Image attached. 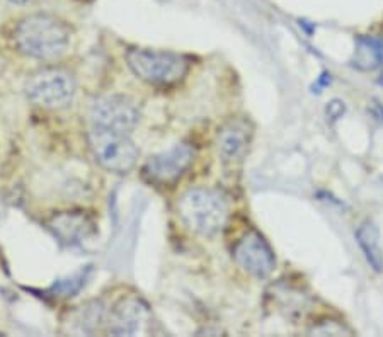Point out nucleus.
I'll list each match as a JSON object with an SVG mask.
<instances>
[{
  "mask_svg": "<svg viewBox=\"0 0 383 337\" xmlns=\"http://www.w3.org/2000/svg\"><path fill=\"white\" fill-rule=\"evenodd\" d=\"M181 220L189 230L201 237H215L222 232L229 218V203L218 191L193 187L178 203Z\"/></svg>",
  "mask_w": 383,
  "mask_h": 337,
  "instance_id": "f03ea898",
  "label": "nucleus"
},
{
  "mask_svg": "<svg viewBox=\"0 0 383 337\" xmlns=\"http://www.w3.org/2000/svg\"><path fill=\"white\" fill-rule=\"evenodd\" d=\"M249 143H251V130L245 121H230L218 131V155L225 164H233L244 159Z\"/></svg>",
  "mask_w": 383,
  "mask_h": 337,
  "instance_id": "9d476101",
  "label": "nucleus"
},
{
  "mask_svg": "<svg viewBox=\"0 0 383 337\" xmlns=\"http://www.w3.org/2000/svg\"><path fill=\"white\" fill-rule=\"evenodd\" d=\"M145 315L147 307L140 299L128 296V299L120 300L108 312L106 332L113 336H133L138 332Z\"/></svg>",
  "mask_w": 383,
  "mask_h": 337,
  "instance_id": "1a4fd4ad",
  "label": "nucleus"
},
{
  "mask_svg": "<svg viewBox=\"0 0 383 337\" xmlns=\"http://www.w3.org/2000/svg\"><path fill=\"white\" fill-rule=\"evenodd\" d=\"M193 159L194 148L189 143H175L167 150L148 157L145 166H143V174L150 182L167 186V184L178 181L185 174L193 164Z\"/></svg>",
  "mask_w": 383,
  "mask_h": 337,
  "instance_id": "0eeeda50",
  "label": "nucleus"
},
{
  "mask_svg": "<svg viewBox=\"0 0 383 337\" xmlns=\"http://www.w3.org/2000/svg\"><path fill=\"white\" fill-rule=\"evenodd\" d=\"M356 241L373 271L383 273V250L380 247V232L377 227L371 222L361 223L356 230Z\"/></svg>",
  "mask_w": 383,
  "mask_h": 337,
  "instance_id": "ddd939ff",
  "label": "nucleus"
},
{
  "mask_svg": "<svg viewBox=\"0 0 383 337\" xmlns=\"http://www.w3.org/2000/svg\"><path fill=\"white\" fill-rule=\"evenodd\" d=\"M92 127L130 133L140 121V109L133 99L121 94H106L91 104Z\"/></svg>",
  "mask_w": 383,
  "mask_h": 337,
  "instance_id": "423d86ee",
  "label": "nucleus"
},
{
  "mask_svg": "<svg viewBox=\"0 0 383 337\" xmlns=\"http://www.w3.org/2000/svg\"><path fill=\"white\" fill-rule=\"evenodd\" d=\"M87 140L96 162L109 172L127 174L138 162L140 150L128 133L92 127Z\"/></svg>",
  "mask_w": 383,
  "mask_h": 337,
  "instance_id": "39448f33",
  "label": "nucleus"
},
{
  "mask_svg": "<svg viewBox=\"0 0 383 337\" xmlns=\"http://www.w3.org/2000/svg\"><path fill=\"white\" fill-rule=\"evenodd\" d=\"M55 235L65 242H79L92 232V222L80 211H65L50 222Z\"/></svg>",
  "mask_w": 383,
  "mask_h": 337,
  "instance_id": "9b49d317",
  "label": "nucleus"
},
{
  "mask_svg": "<svg viewBox=\"0 0 383 337\" xmlns=\"http://www.w3.org/2000/svg\"><path fill=\"white\" fill-rule=\"evenodd\" d=\"M233 259L245 273L257 280L268 278L276 268V257L271 245L256 230H249L238 238L233 247Z\"/></svg>",
  "mask_w": 383,
  "mask_h": 337,
  "instance_id": "6e6552de",
  "label": "nucleus"
},
{
  "mask_svg": "<svg viewBox=\"0 0 383 337\" xmlns=\"http://www.w3.org/2000/svg\"><path fill=\"white\" fill-rule=\"evenodd\" d=\"M127 64L133 76L154 87H171L187 76L189 60L181 53L155 48H131Z\"/></svg>",
  "mask_w": 383,
  "mask_h": 337,
  "instance_id": "7ed1b4c3",
  "label": "nucleus"
},
{
  "mask_svg": "<svg viewBox=\"0 0 383 337\" xmlns=\"http://www.w3.org/2000/svg\"><path fill=\"white\" fill-rule=\"evenodd\" d=\"M351 65L363 72L380 69L383 65V38L380 36H359L356 39Z\"/></svg>",
  "mask_w": 383,
  "mask_h": 337,
  "instance_id": "f8f14e48",
  "label": "nucleus"
},
{
  "mask_svg": "<svg viewBox=\"0 0 383 337\" xmlns=\"http://www.w3.org/2000/svg\"><path fill=\"white\" fill-rule=\"evenodd\" d=\"M108 308L101 301H89L82 305L77 312V322H79L80 331L96 332L101 327H106Z\"/></svg>",
  "mask_w": 383,
  "mask_h": 337,
  "instance_id": "4468645a",
  "label": "nucleus"
},
{
  "mask_svg": "<svg viewBox=\"0 0 383 337\" xmlns=\"http://www.w3.org/2000/svg\"><path fill=\"white\" fill-rule=\"evenodd\" d=\"M3 215V203H2V198H0V218H2Z\"/></svg>",
  "mask_w": 383,
  "mask_h": 337,
  "instance_id": "a211bd4d",
  "label": "nucleus"
},
{
  "mask_svg": "<svg viewBox=\"0 0 383 337\" xmlns=\"http://www.w3.org/2000/svg\"><path fill=\"white\" fill-rule=\"evenodd\" d=\"M344 111H346V106H344V103H341L339 99H334L331 101L329 104H327V117H331V120H339V117H342Z\"/></svg>",
  "mask_w": 383,
  "mask_h": 337,
  "instance_id": "2eb2a0df",
  "label": "nucleus"
},
{
  "mask_svg": "<svg viewBox=\"0 0 383 337\" xmlns=\"http://www.w3.org/2000/svg\"><path fill=\"white\" fill-rule=\"evenodd\" d=\"M378 84H380V85H383V73H382V76H380V78H378Z\"/></svg>",
  "mask_w": 383,
  "mask_h": 337,
  "instance_id": "6ab92c4d",
  "label": "nucleus"
},
{
  "mask_svg": "<svg viewBox=\"0 0 383 337\" xmlns=\"http://www.w3.org/2000/svg\"><path fill=\"white\" fill-rule=\"evenodd\" d=\"M331 84V73H322V76L319 77V80H317V85H315V89H317V92H320L319 89H322V87H326V85H329Z\"/></svg>",
  "mask_w": 383,
  "mask_h": 337,
  "instance_id": "dca6fc26",
  "label": "nucleus"
},
{
  "mask_svg": "<svg viewBox=\"0 0 383 337\" xmlns=\"http://www.w3.org/2000/svg\"><path fill=\"white\" fill-rule=\"evenodd\" d=\"M29 103L50 111L68 108L77 92L75 77L65 69L48 66L34 72L24 85Z\"/></svg>",
  "mask_w": 383,
  "mask_h": 337,
  "instance_id": "20e7f679",
  "label": "nucleus"
},
{
  "mask_svg": "<svg viewBox=\"0 0 383 337\" xmlns=\"http://www.w3.org/2000/svg\"><path fill=\"white\" fill-rule=\"evenodd\" d=\"M72 39V29L52 14H29L14 27L15 50L31 60L52 62L66 53Z\"/></svg>",
  "mask_w": 383,
  "mask_h": 337,
  "instance_id": "f257e3e1",
  "label": "nucleus"
},
{
  "mask_svg": "<svg viewBox=\"0 0 383 337\" xmlns=\"http://www.w3.org/2000/svg\"><path fill=\"white\" fill-rule=\"evenodd\" d=\"M7 2L14 3V6H26V3H29L31 0H7Z\"/></svg>",
  "mask_w": 383,
  "mask_h": 337,
  "instance_id": "f3484780",
  "label": "nucleus"
}]
</instances>
